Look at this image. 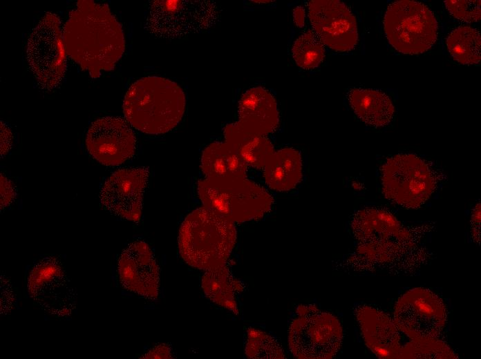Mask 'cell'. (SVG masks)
<instances>
[{"label": "cell", "instance_id": "4316f807", "mask_svg": "<svg viewBox=\"0 0 481 359\" xmlns=\"http://www.w3.org/2000/svg\"><path fill=\"white\" fill-rule=\"evenodd\" d=\"M445 6L455 18L472 23L480 20V1L446 0Z\"/></svg>", "mask_w": 481, "mask_h": 359}, {"label": "cell", "instance_id": "e0dca14e", "mask_svg": "<svg viewBox=\"0 0 481 359\" xmlns=\"http://www.w3.org/2000/svg\"><path fill=\"white\" fill-rule=\"evenodd\" d=\"M238 124L244 129L265 135L276 130L279 113L272 93L263 87H253L241 96L238 106Z\"/></svg>", "mask_w": 481, "mask_h": 359}, {"label": "cell", "instance_id": "484cf974", "mask_svg": "<svg viewBox=\"0 0 481 359\" xmlns=\"http://www.w3.org/2000/svg\"><path fill=\"white\" fill-rule=\"evenodd\" d=\"M245 353L250 358H283V351L278 342L269 334L255 329L247 331Z\"/></svg>", "mask_w": 481, "mask_h": 359}, {"label": "cell", "instance_id": "44dd1931", "mask_svg": "<svg viewBox=\"0 0 481 359\" xmlns=\"http://www.w3.org/2000/svg\"><path fill=\"white\" fill-rule=\"evenodd\" d=\"M247 166L225 142L210 144L202 151L200 168L209 178L247 177Z\"/></svg>", "mask_w": 481, "mask_h": 359}, {"label": "cell", "instance_id": "6da1fadb", "mask_svg": "<svg viewBox=\"0 0 481 359\" xmlns=\"http://www.w3.org/2000/svg\"><path fill=\"white\" fill-rule=\"evenodd\" d=\"M66 54L92 78L111 70L125 49L122 28L105 3L79 0L63 30Z\"/></svg>", "mask_w": 481, "mask_h": 359}, {"label": "cell", "instance_id": "7402d4cb", "mask_svg": "<svg viewBox=\"0 0 481 359\" xmlns=\"http://www.w3.org/2000/svg\"><path fill=\"white\" fill-rule=\"evenodd\" d=\"M202 288L211 301L238 313L236 294L241 291V283L225 264L205 271L202 278Z\"/></svg>", "mask_w": 481, "mask_h": 359}, {"label": "cell", "instance_id": "7a4b0ae2", "mask_svg": "<svg viewBox=\"0 0 481 359\" xmlns=\"http://www.w3.org/2000/svg\"><path fill=\"white\" fill-rule=\"evenodd\" d=\"M185 105V95L176 83L160 77H146L128 89L123 113L135 129L159 135L169 132L179 124Z\"/></svg>", "mask_w": 481, "mask_h": 359}, {"label": "cell", "instance_id": "f1b7e54d", "mask_svg": "<svg viewBox=\"0 0 481 359\" xmlns=\"http://www.w3.org/2000/svg\"><path fill=\"white\" fill-rule=\"evenodd\" d=\"M142 358H172L171 350L168 345H160L154 347L144 354Z\"/></svg>", "mask_w": 481, "mask_h": 359}, {"label": "cell", "instance_id": "d6986e66", "mask_svg": "<svg viewBox=\"0 0 481 359\" xmlns=\"http://www.w3.org/2000/svg\"><path fill=\"white\" fill-rule=\"evenodd\" d=\"M302 168L298 151L285 148L274 151L263 168L265 183L276 191H290L301 180Z\"/></svg>", "mask_w": 481, "mask_h": 359}, {"label": "cell", "instance_id": "5bb4252c", "mask_svg": "<svg viewBox=\"0 0 481 359\" xmlns=\"http://www.w3.org/2000/svg\"><path fill=\"white\" fill-rule=\"evenodd\" d=\"M89 153L101 164L117 166L134 155L136 139L123 119L104 117L93 122L86 139Z\"/></svg>", "mask_w": 481, "mask_h": 359}, {"label": "cell", "instance_id": "2e32d148", "mask_svg": "<svg viewBox=\"0 0 481 359\" xmlns=\"http://www.w3.org/2000/svg\"><path fill=\"white\" fill-rule=\"evenodd\" d=\"M356 316L366 346L377 357L382 359L399 358L402 346L398 329L393 320L369 306L358 307Z\"/></svg>", "mask_w": 481, "mask_h": 359}, {"label": "cell", "instance_id": "7c38bea8", "mask_svg": "<svg viewBox=\"0 0 481 359\" xmlns=\"http://www.w3.org/2000/svg\"><path fill=\"white\" fill-rule=\"evenodd\" d=\"M308 17L314 32L321 42L339 52L352 50L358 41L355 17L338 0H312L308 3Z\"/></svg>", "mask_w": 481, "mask_h": 359}, {"label": "cell", "instance_id": "9a60e30c", "mask_svg": "<svg viewBox=\"0 0 481 359\" xmlns=\"http://www.w3.org/2000/svg\"><path fill=\"white\" fill-rule=\"evenodd\" d=\"M117 272L122 285L143 298L155 300L160 286V271L153 253L142 240L129 244L120 254Z\"/></svg>", "mask_w": 481, "mask_h": 359}, {"label": "cell", "instance_id": "8992f818", "mask_svg": "<svg viewBox=\"0 0 481 359\" xmlns=\"http://www.w3.org/2000/svg\"><path fill=\"white\" fill-rule=\"evenodd\" d=\"M29 68L40 88L50 91L59 86L66 69V51L61 20L48 12L32 30L27 41Z\"/></svg>", "mask_w": 481, "mask_h": 359}, {"label": "cell", "instance_id": "277c9868", "mask_svg": "<svg viewBox=\"0 0 481 359\" xmlns=\"http://www.w3.org/2000/svg\"><path fill=\"white\" fill-rule=\"evenodd\" d=\"M197 191L205 207L234 223L261 218L270 211L273 204L271 195L247 177H205L198 182Z\"/></svg>", "mask_w": 481, "mask_h": 359}, {"label": "cell", "instance_id": "4fadbf2b", "mask_svg": "<svg viewBox=\"0 0 481 359\" xmlns=\"http://www.w3.org/2000/svg\"><path fill=\"white\" fill-rule=\"evenodd\" d=\"M149 175V168L144 166L116 171L101 188L102 205L110 213L123 219L138 222Z\"/></svg>", "mask_w": 481, "mask_h": 359}, {"label": "cell", "instance_id": "8fae6325", "mask_svg": "<svg viewBox=\"0 0 481 359\" xmlns=\"http://www.w3.org/2000/svg\"><path fill=\"white\" fill-rule=\"evenodd\" d=\"M213 3L204 1H155L147 19L151 32L177 37L207 27L214 19Z\"/></svg>", "mask_w": 481, "mask_h": 359}, {"label": "cell", "instance_id": "3957f363", "mask_svg": "<svg viewBox=\"0 0 481 359\" xmlns=\"http://www.w3.org/2000/svg\"><path fill=\"white\" fill-rule=\"evenodd\" d=\"M234 223L205 206L195 209L179 230V252L187 264L209 270L225 265L236 240Z\"/></svg>", "mask_w": 481, "mask_h": 359}, {"label": "cell", "instance_id": "83f0119b", "mask_svg": "<svg viewBox=\"0 0 481 359\" xmlns=\"http://www.w3.org/2000/svg\"><path fill=\"white\" fill-rule=\"evenodd\" d=\"M16 190L13 183L1 174V208L9 206L15 200Z\"/></svg>", "mask_w": 481, "mask_h": 359}, {"label": "cell", "instance_id": "ac0fdd59", "mask_svg": "<svg viewBox=\"0 0 481 359\" xmlns=\"http://www.w3.org/2000/svg\"><path fill=\"white\" fill-rule=\"evenodd\" d=\"M223 133L225 142L247 166L263 169L274 152L267 137L244 129L238 122L227 124Z\"/></svg>", "mask_w": 481, "mask_h": 359}, {"label": "cell", "instance_id": "4dcf8cb0", "mask_svg": "<svg viewBox=\"0 0 481 359\" xmlns=\"http://www.w3.org/2000/svg\"><path fill=\"white\" fill-rule=\"evenodd\" d=\"M305 11L303 7L299 6L293 10V20L298 28H303L305 25Z\"/></svg>", "mask_w": 481, "mask_h": 359}, {"label": "cell", "instance_id": "603a6c76", "mask_svg": "<svg viewBox=\"0 0 481 359\" xmlns=\"http://www.w3.org/2000/svg\"><path fill=\"white\" fill-rule=\"evenodd\" d=\"M480 34L469 26L454 29L448 36L446 46L453 58L464 65L480 61Z\"/></svg>", "mask_w": 481, "mask_h": 359}, {"label": "cell", "instance_id": "52a82bcc", "mask_svg": "<svg viewBox=\"0 0 481 359\" xmlns=\"http://www.w3.org/2000/svg\"><path fill=\"white\" fill-rule=\"evenodd\" d=\"M383 193L389 200L407 208H417L430 197L436 186L432 168L413 154H398L381 168Z\"/></svg>", "mask_w": 481, "mask_h": 359}, {"label": "cell", "instance_id": "ba28073f", "mask_svg": "<svg viewBox=\"0 0 481 359\" xmlns=\"http://www.w3.org/2000/svg\"><path fill=\"white\" fill-rule=\"evenodd\" d=\"M289 329L292 353L299 358L328 359L338 352L343 339L339 320L316 307H299Z\"/></svg>", "mask_w": 481, "mask_h": 359}, {"label": "cell", "instance_id": "d4e9b609", "mask_svg": "<svg viewBox=\"0 0 481 359\" xmlns=\"http://www.w3.org/2000/svg\"><path fill=\"white\" fill-rule=\"evenodd\" d=\"M398 358H458L457 354L439 338L412 340L401 347Z\"/></svg>", "mask_w": 481, "mask_h": 359}, {"label": "cell", "instance_id": "30bf717a", "mask_svg": "<svg viewBox=\"0 0 481 359\" xmlns=\"http://www.w3.org/2000/svg\"><path fill=\"white\" fill-rule=\"evenodd\" d=\"M28 289L36 303L53 315L67 316L75 307V291L55 258H44L32 267Z\"/></svg>", "mask_w": 481, "mask_h": 359}, {"label": "cell", "instance_id": "9c48e42d", "mask_svg": "<svg viewBox=\"0 0 481 359\" xmlns=\"http://www.w3.org/2000/svg\"><path fill=\"white\" fill-rule=\"evenodd\" d=\"M446 306L429 289L418 287L403 294L395 306L393 321L411 340L438 338L446 322Z\"/></svg>", "mask_w": 481, "mask_h": 359}, {"label": "cell", "instance_id": "f546056e", "mask_svg": "<svg viewBox=\"0 0 481 359\" xmlns=\"http://www.w3.org/2000/svg\"><path fill=\"white\" fill-rule=\"evenodd\" d=\"M480 204H476L471 216V233L475 242L480 244Z\"/></svg>", "mask_w": 481, "mask_h": 359}, {"label": "cell", "instance_id": "5b68a950", "mask_svg": "<svg viewBox=\"0 0 481 359\" xmlns=\"http://www.w3.org/2000/svg\"><path fill=\"white\" fill-rule=\"evenodd\" d=\"M384 30L389 43L398 52L416 55L429 50L437 37L438 24L433 12L424 4L399 0L387 8Z\"/></svg>", "mask_w": 481, "mask_h": 359}, {"label": "cell", "instance_id": "cb8c5ba5", "mask_svg": "<svg viewBox=\"0 0 481 359\" xmlns=\"http://www.w3.org/2000/svg\"><path fill=\"white\" fill-rule=\"evenodd\" d=\"M296 64L301 68H317L325 57L323 43L312 30H308L299 37L292 49Z\"/></svg>", "mask_w": 481, "mask_h": 359}, {"label": "cell", "instance_id": "ffe728a7", "mask_svg": "<svg viewBox=\"0 0 481 359\" xmlns=\"http://www.w3.org/2000/svg\"><path fill=\"white\" fill-rule=\"evenodd\" d=\"M348 99L355 113L369 126H384L393 119L394 106L389 97L381 91L352 88L348 93Z\"/></svg>", "mask_w": 481, "mask_h": 359}]
</instances>
